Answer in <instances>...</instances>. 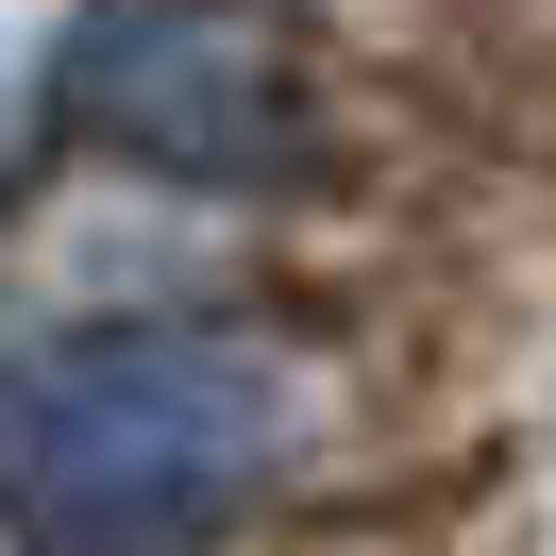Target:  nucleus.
Wrapping results in <instances>:
<instances>
[{"instance_id":"nucleus-1","label":"nucleus","mask_w":556,"mask_h":556,"mask_svg":"<svg viewBox=\"0 0 556 556\" xmlns=\"http://www.w3.org/2000/svg\"><path fill=\"white\" fill-rule=\"evenodd\" d=\"M304 455V371L253 320H85L0 354V522L35 556H152Z\"/></svg>"},{"instance_id":"nucleus-2","label":"nucleus","mask_w":556,"mask_h":556,"mask_svg":"<svg viewBox=\"0 0 556 556\" xmlns=\"http://www.w3.org/2000/svg\"><path fill=\"white\" fill-rule=\"evenodd\" d=\"M85 152L152 186H219V203H287L320 186V68L253 17V0H102L51 68Z\"/></svg>"}]
</instances>
